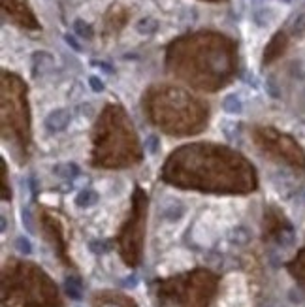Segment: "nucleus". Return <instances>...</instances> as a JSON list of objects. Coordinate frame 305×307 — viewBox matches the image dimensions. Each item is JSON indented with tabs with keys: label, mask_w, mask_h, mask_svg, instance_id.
<instances>
[{
	"label": "nucleus",
	"mask_w": 305,
	"mask_h": 307,
	"mask_svg": "<svg viewBox=\"0 0 305 307\" xmlns=\"http://www.w3.org/2000/svg\"><path fill=\"white\" fill-rule=\"evenodd\" d=\"M162 215H164L166 219H169V221H177L179 217L183 215V205H181L179 202H175V204L169 205V209L164 207V209H162Z\"/></svg>",
	"instance_id": "0eeeda50"
},
{
	"label": "nucleus",
	"mask_w": 305,
	"mask_h": 307,
	"mask_svg": "<svg viewBox=\"0 0 305 307\" xmlns=\"http://www.w3.org/2000/svg\"><path fill=\"white\" fill-rule=\"evenodd\" d=\"M89 85H91V89H93L95 93H102V91H104V83H102V79H98L96 75L89 77Z\"/></svg>",
	"instance_id": "9b49d317"
},
{
	"label": "nucleus",
	"mask_w": 305,
	"mask_h": 307,
	"mask_svg": "<svg viewBox=\"0 0 305 307\" xmlns=\"http://www.w3.org/2000/svg\"><path fill=\"white\" fill-rule=\"evenodd\" d=\"M95 64H96V66H100V68H104V70H105V72H107V74H111V72H113L109 64H105V63H95Z\"/></svg>",
	"instance_id": "dca6fc26"
},
{
	"label": "nucleus",
	"mask_w": 305,
	"mask_h": 307,
	"mask_svg": "<svg viewBox=\"0 0 305 307\" xmlns=\"http://www.w3.org/2000/svg\"><path fill=\"white\" fill-rule=\"evenodd\" d=\"M91 249H93V253H105L107 251V243L95 239V241H91Z\"/></svg>",
	"instance_id": "f8f14e48"
},
{
	"label": "nucleus",
	"mask_w": 305,
	"mask_h": 307,
	"mask_svg": "<svg viewBox=\"0 0 305 307\" xmlns=\"http://www.w3.org/2000/svg\"><path fill=\"white\" fill-rule=\"evenodd\" d=\"M230 239H232V243H236V245H245L247 241H249V239H251V234H249V230H247V228L237 226V228L232 232Z\"/></svg>",
	"instance_id": "423d86ee"
},
{
	"label": "nucleus",
	"mask_w": 305,
	"mask_h": 307,
	"mask_svg": "<svg viewBox=\"0 0 305 307\" xmlns=\"http://www.w3.org/2000/svg\"><path fill=\"white\" fill-rule=\"evenodd\" d=\"M222 107H224V111H228V113H234V115H237V113H241L243 109V104L241 100L237 98L236 95H230L224 98V102H222Z\"/></svg>",
	"instance_id": "20e7f679"
},
{
	"label": "nucleus",
	"mask_w": 305,
	"mask_h": 307,
	"mask_svg": "<svg viewBox=\"0 0 305 307\" xmlns=\"http://www.w3.org/2000/svg\"><path fill=\"white\" fill-rule=\"evenodd\" d=\"M147 149L151 151V153H155V151H157V138H153V136H151V138L147 139Z\"/></svg>",
	"instance_id": "2eb2a0df"
},
{
	"label": "nucleus",
	"mask_w": 305,
	"mask_h": 307,
	"mask_svg": "<svg viewBox=\"0 0 305 307\" xmlns=\"http://www.w3.org/2000/svg\"><path fill=\"white\" fill-rule=\"evenodd\" d=\"M70 123V111L66 109H55L45 117V127L49 130H63Z\"/></svg>",
	"instance_id": "f257e3e1"
},
{
	"label": "nucleus",
	"mask_w": 305,
	"mask_h": 307,
	"mask_svg": "<svg viewBox=\"0 0 305 307\" xmlns=\"http://www.w3.org/2000/svg\"><path fill=\"white\" fill-rule=\"evenodd\" d=\"M74 29L81 38H87V40L93 38V29H91V25H87V23L81 21V19H77V21L74 23Z\"/></svg>",
	"instance_id": "1a4fd4ad"
},
{
	"label": "nucleus",
	"mask_w": 305,
	"mask_h": 307,
	"mask_svg": "<svg viewBox=\"0 0 305 307\" xmlns=\"http://www.w3.org/2000/svg\"><path fill=\"white\" fill-rule=\"evenodd\" d=\"M15 247H17V251L23 254H31L32 253V245L31 241L25 238V236H21V238H17L15 239Z\"/></svg>",
	"instance_id": "9d476101"
},
{
	"label": "nucleus",
	"mask_w": 305,
	"mask_h": 307,
	"mask_svg": "<svg viewBox=\"0 0 305 307\" xmlns=\"http://www.w3.org/2000/svg\"><path fill=\"white\" fill-rule=\"evenodd\" d=\"M96 202H98V194L95 191H91V189L81 191L77 194V198H75V204L79 207H91V205H95Z\"/></svg>",
	"instance_id": "f03ea898"
},
{
	"label": "nucleus",
	"mask_w": 305,
	"mask_h": 307,
	"mask_svg": "<svg viewBox=\"0 0 305 307\" xmlns=\"http://www.w3.org/2000/svg\"><path fill=\"white\" fill-rule=\"evenodd\" d=\"M64 290H66V294L72 298V300H79L81 298V283H79V279L68 277L64 281Z\"/></svg>",
	"instance_id": "7ed1b4c3"
},
{
	"label": "nucleus",
	"mask_w": 305,
	"mask_h": 307,
	"mask_svg": "<svg viewBox=\"0 0 305 307\" xmlns=\"http://www.w3.org/2000/svg\"><path fill=\"white\" fill-rule=\"evenodd\" d=\"M53 173L55 175H59V177H66V179H70V177H75L77 173H79V170L75 164H59V166H55L53 168Z\"/></svg>",
	"instance_id": "39448f33"
},
{
	"label": "nucleus",
	"mask_w": 305,
	"mask_h": 307,
	"mask_svg": "<svg viewBox=\"0 0 305 307\" xmlns=\"http://www.w3.org/2000/svg\"><path fill=\"white\" fill-rule=\"evenodd\" d=\"M158 29V23L155 19H141V21L137 23V32H141V34H153V32Z\"/></svg>",
	"instance_id": "6e6552de"
},
{
	"label": "nucleus",
	"mask_w": 305,
	"mask_h": 307,
	"mask_svg": "<svg viewBox=\"0 0 305 307\" xmlns=\"http://www.w3.org/2000/svg\"><path fill=\"white\" fill-rule=\"evenodd\" d=\"M64 40H66V43H68V45H70L74 51H81V45L77 43V40H75L72 34H66V36H64Z\"/></svg>",
	"instance_id": "ddd939ff"
},
{
	"label": "nucleus",
	"mask_w": 305,
	"mask_h": 307,
	"mask_svg": "<svg viewBox=\"0 0 305 307\" xmlns=\"http://www.w3.org/2000/svg\"><path fill=\"white\" fill-rule=\"evenodd\" d=\"M23 224L27 226L29 232L34 230V228H32V221H31V213H29V209H23Z\"/></svg>",
	"instance_id": "4468645a"
}]
</instances>
